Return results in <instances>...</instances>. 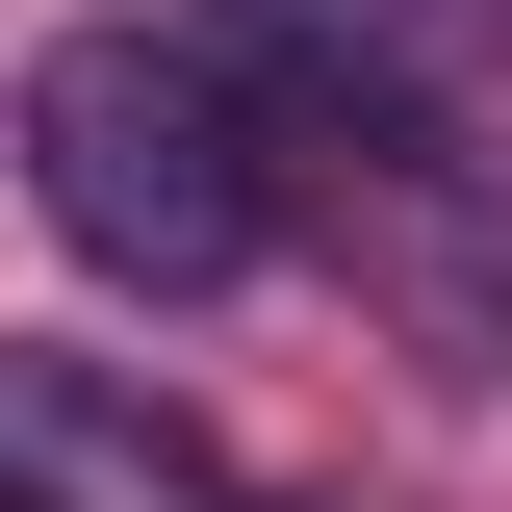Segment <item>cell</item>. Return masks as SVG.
Segmentation results:
<instances>
[{
    "instance_id": "obj_1",
    "label": "cell",
    "mask_w": 512,
    "mask_h": 512,
    "mask_svg": "<svg viewBox=\"0 0 512 512\" xmlns=\"http://www.w3.org/2000/svg\"><path fill=\"white\" fill-rule=\"evenodd\" d=\"M0 154H26L52 256L128 282V308H231L282 256V128H256V77L205 26H52L26 103H0Z\"/></svg>"
},
{
    "instance_id": "obj_2",
    "label": "cell",
    "mask_w": 512,
    "mask_h": 512,
    "mask_svg": "<svg viewBox=\"0 0 512 512\" xmlns=\"http://www.w3.org/2000/svg\"><path fill=\"white\" fill-rule=\"evenodd\" d=\"M256 128H282V180L333 205V256H359V308L410 333L436 384H512V180L461 154V103L410 52H333V26H256Z\"/></svg>"
},
{
    "instance_id": "obj_3",
    "label": "cell",
    "mask_w": 512,
    "mask_h": 512,
    "mask_svg": "<svg viewBox=\"0 0 512 512\" xmlns=\"http://www.w3.org/2000/svg\"><path fill=\"white\" fill-rule=\"evenodd\" d=\"M0 512H52V487H26V461H0Z\"/></svg>"
}]
</instances>
